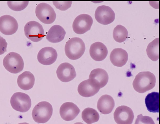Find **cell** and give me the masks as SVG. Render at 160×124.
Returning a JSON list of instances; mask_svg holds the SVG:
<instances>
[{"label":"cell","mask_w":160,"mask_h":124,"mask_svg":"<svg viewBox=\"0 0 160 124\" xmlns=\"http://www.w3.org/2000/svg\"><path fill=\"white\" fill-rule=\"evenodd\" d=\"M156 82V77L153 73L149 71H143L136 75L132 85L136 91L143 93L152 89L155 86Z\"/></svg>","instance_id":"6da1fadb"},{"label":"cell","mask_w":160,"mask_h":124,"mask_svg":"<svg viewBox=\"0 0 160 124\" xmlns=\"http://www.w3.org/2000/svg\"><path fill=\"white\" fill-rule=\"evenodd\" d=\"M85 50V44L80 38L74 37L66 42L65 52L67 57L70 59L76 60L80 58Z\"/></svg>","instance_id":"7a4b0ae2"},{"label":"cell","mask_w":160,"mask_h":124,"mask_svg":"<svg viewBox=\"0 0 160 124\" xmlns=\"http://www.w3.org/2000/svg\"><path fill=\"white\" fill-rule=\"evenodd\" d=\"M53 112L52 105L46 101L39 102L34 107L32 116L34 121L39 123H44L51 118Z\"/></svg>","instance_id":"3957f363"},{"label":"cell","mask_w":160,"mask_h":124,"mask_svg":"<svg viewBox=\"0 0 160 124\" xmlns=\"http://www.w3.org/2000/svg\"><path fill=\"white\" fill-rule=\"evenodd\" d=\"M3 65L5 69L10 72L17 74L21 71L24 68L23 59L18 54L11 52L4 58Z\"/></svg>","instance_id":"277c9868"},{"label":"cell","mask_w":160,"mask_h":124,"mask_svg":"<svg viewBox=\"0 0 160 124\" xmlns=\"http://www.w3.org/2000/svg\"><path fill=\"white\" fill-rule=\"evenodd\" d=\"M10 103L15 110L21 112L28 111L31 106V101L29 96L21 92L14 93L10 99Z\"/></svg>","instance_id":"5b68a950"},{"label":"cell","mask_w":160,"mask_h":124,"mask_svg":"<svg viewBox=\"0 0 160 124\" xmlns=\"http://www.w3.org/2000/svg\"><path fill=\"white\" fill-rule=\"evenodd\" d=\"M35 13L40 21L46 24L52 23L56 18V14L53 8L45 3H41L37 5Z\"/></svg>","instance_id":"8992f818"},{"label":"cell","mask_w":160,"mask_h":124,"mask_svg":"<svg viewBox=\"0 0 160 124\" xmlns=\"http://www.w3.org/2000/svg\"><path fill=\"white\" fill-rule=\"evenodd\" d=\"M24 32L26 37L34 42L40 41L45 36L42 25L34 21H29L26 24Z\"/></svg>","instance_id":"52a82bcc"},{"label":"cell","mask_w":160,"mask_h":124,"mask_svg":"<svg viewBox=\"0 0 160 124\" xmlns=\"http://www.w3.org/2000/svg\"><path fill=\"white\" fill-rule=\"evenodd\" d=\"M92 23L93 19L90 15L81 14L75 19L72 23V28L76 33L83 34L90 29Z\"/></svg>","instance_id":"ba28073f"},{"label":"cell","mask_w":160,"mask_h":124,"mask_svg":"<svg viewBox=\"0 0 160 124\" xmlns=\"http://www.w3.org/2000/svg\"><path fill=\"white\" fill-rule=\"evenodd\" d=\"M100 87L95 80L89 78L81 82L78 85V90L81 96L88 97L93 96L99 91Z\"/></svg>","instance_id":"9c48e42d"},{"label":"cell","mask_w":160,"mask_h":124,"mask_svg":"<svg viewBox=\"0 0 160 124\" xmlns=\"http://www.w3.org/2000/svg\"><path fill=\"white\" fill-rule=\"evenodd\" d=\"M113 116L115 121L118 124H132L134 118L132 110L126 106L118 107L114 112Z\"/></svg>","instance_id":"30bf717a"},{"label":"cell","mask_w":160,"mask_h":124,"mask_svg":"<svg viewBox=\"0 0 160 124\" xmlns=\"http://www.w3.org/2000/svg\"><path fill=\"white\" fill-rule=\"evenodd\" d=\"M95 17L99 23L103 25H107L112 23L114 20L115 14L109 7L102 5L99 6L96 9Z\"/></svg>","instance_id":"8fae6325"},{"label":"cell","mask_w":160,"mask_h":124,"mask_svg":"<svg viewBox=\"0 0 160 124\" xmlns=\"http://www.w3.org/2000/svg\"><path fill=\"white\" fill-rule=\"evenodd\" d=\"M18 24L16 19L9 15L0 17V31L6 35L13 34L17 31Z\"/></svg>","instance_id":"7c38bea8"},{"label":"cell","mask_w":160,"mask_h":124,"mask_svg":"<svg viewBox=\"0 0 160 124\" xmlns=\"http://www.w3.org/2000/svg\"><path fill=\"white\" fill-rule=\"evenodd\" d=\"M56 73L59 79L64 82H68L73 80L76 76L74 67L68 63L61 64L58 67Z\"/></svg>","instance_id":"4fadbf2b"},{"label":"cell","mask_w":160,"mask_h":124,"mask_svg":"<svg viewBox=\"0 0 160 124\" xmlns=\"http://www.w3.org/2000/svg\"><path fill=\"white\" fill-rule=\"evenodd\" d=\"M58 56L56 50L50 47L42 48L38 53L37 59L38 62L44 65H49L56 60Z\"/></svg>","instance_id":"5bb4252c"},{"label":"cell","mask_w":160,"mask_h":124,"mask_svg":"<svg viewBox=\"0 0 160 124\" xmlns=\"http://www.w3.org/2000/svg\"><path fill=\"white\" fill-rule=\"evenodd\" d=\"M80 111L78 106L72 102H66L61 106L59 113L61 118L66 121L73 120L78 115Z\"/></svg>","instance_id":"9a60e30c"},{"label":"cell","mask_w":160,"mask_h":124,"mask_svg":"<svg viewBox=\"0 0 160 124\" xmlns=\"http://www.w3.org/2000/svg\"><path fill=\"white\" fill-rule=\"evenodd\" d=\"M89 53L93 59L99 61L106 58L108 54V50L107 47L103 44L100 42H97L91 45Z\"/></svg>","instance_id":"2e32d148"},{"label":"cell","mask_w":160,"mask_h":124,"mask_svg":"<svg viewBox=\"0 0 160 124\" xmlns=\"http://www.w3.org/2000/svg\"><path fill=\"white\" fill-rule=\"evenodd\" d=\"M128 57L126 51L121 48L114 49L110 56L111 63L114 65L118 67H122L126 64Z\"/></svg>","instance_id":"e0dca14e"},{"label":"cell","mask_w":160,"mask_h":124,"mask_svg":"<svg viewBox=\"0 0 160 124\" xmlns=\"http://www.w3.org/2000/svg\"><path fill=\"white\" fill-rule=\"evenodd\" d=\"M114 106V101L113 98L109 95H105L99 98L97 107L101 113L108 114L112 111Z\"/></svg>","instance_id":"ac0fdd59"},{"label":"cell","mask_w":160,"mask_h":124,"mask_svg":"<svg viewBox=\"0 0 160 124\" xmlns=\"http://www.w3.org/2000/svg\"><path fill=\"white\" fill-rule=\"evenodd\" d=\"M65 34L66 32L62 26L55 25L52 26L48 31L46 39L51 43H58L64 39Z\"/></svg>","instance_id":"d6986e66"},{"label":"cell","mask_w":160,"mask_h":124,"mask_svg":"<svg viewBox=\"0 0 160 124\" xmlns=\"http://www.w3.org/2000/svg\"><path fill=\"white\" fill-rule=\"evenodd\" d=\"M35 77L30 71H25L19 75L17 82L18 86L24 90H28L33 87L35 82Z\"/></svg>","instance_id":"ffe728a7"},{"label":"cell","mask_w":160,"mask_h":124,"mask_svg":"<svg viewBox=\"0 0 160 124\" xmlns=\"http://www.w3.org/2000/svg\"><path fill=\"white\" fill-rule=\"evenodd\" d=\"M96 81L99 84L100 88L105 86L108 82V76L107 72L101 68H97L92 70L89 78Z\"/></svg>","instance_id":"44dd1931"},{"label":"cell","mask_w":160,"mask_h":124,"mask_svg":"<svg viewBox=\"0 0 160 124\" xmlns=\"http://www.w3.org/2000/svg\"><path fill=\"white\" fill-rule=\"evenodd\" d=\"M146 106L150 112H159V93L156 92L149 93L145 99Z\"/></svg>","instance_id":"7402d4cb"},{"label":"cell","mask_w":160,"mask_h":124,"mask_svg":"<svg viewBox=\"0 0 160 124\" xmlns=\"http://www.w3.org/2000/svg\"><path fill=\"white\" fill-rule=\"evenodd\" d=\"M82 117L83 121L86 123L91 124L99 120V115L96 110L88 107L82 111Z\"/></svg>","instance_id":"603a6c76"},{"label":"cell","mask_w":160,"mask_h":124,"mask_svg":"<svg viewBox=\"0 0 160 124\" xmlns=\"http://www.w3.org/2000/svg\"><path fill=\"white\" fill-rule=\"evenodd\" d=\"M148 57L153 61L159 59V38H157L148 44L146 50Z\"/></svg>","instance_id":"cb8c5ba5"},{"label":"cell","mask_w":160,"mask_h":124,"mask_svg":"<svg viewBox=\"0 0 160 124\" xmlns=\"http://www.w3.org/2000/svg\"><path fill=\"white\" fill-rule=\"evenodd\" d=\"M128 32L123 26L118 25L114 29L113 36L116 42L122 43L128 37Z\"/></svg>","instance_id":"d4e9b609"},{"label":"cell","mask_w":160,"mask_h":124,"mask_svg":"<svg viewBox=\"0 0 160 124\" xmlns=\"http://www.w3.org/2000/svg\"><path fill=\"white\" fill-rule=\"evenodd\" d=\"M28 1H8V5L12 10L19 11L23 10L28 6Z\"/></svg>","instance_id":"484cf974"},{"label":"cell","mask_w":160,"mask_h":124,"mask_svg":"<svg viewBox=\"0 0 160 124\" xmlns=\"http://www.w3.org/2000/svg\"><path fill=\"white\" fill-rule=\"evenodd\" d=\"M135 124H155V123L151 117L140 114L138 116Z\"/></svg>","instance_id":"4316f807"},{"label":"cell","mask_w":160,"mask_h":124,"mask_svg":"<svg viewBox=\"0 0 160 124\" xmlns=\"http://www.w3.org/2000/svg\"><path fill=\"white\" fill-rule=\"evenodd\" d=\"M72 2V1H53V3L55 7L61 10H66L70 8Z\"/></svg>","instance_id":"83f0119b"},{"label":"cell","mask_w":160,"mask_h":124,"mask_svg":"<svg viewBox=\"0 0 160 124\" xmlns=\"http://www.w3.org/2000/svg\"><path fill=\"white\" fill-rule=\"evenodd\" d=\"M7 44L5 39L0 36V55L7 51Z\"/></svg>","instance_id":"f1b7e54d"},{"label":"cell","mask_w":160,"mask_h":124,"mask_svg":"<svg viewBox=\"0 0 160 124\" xmlns=\"http://www.w3.org/2000/svg\"><path fill=\"white\" fill-rule=\"evenodd\" d=\"M74 124H84L82 122H77L75 123Z\"/></svg>","instance_id":"f546056e"},{"label":"cell","mask_w":160,"mask_h":124,"mask_svg":"<svg viewBox=\"0 0 160 124\" xmlns=\"http://www.w3.org/2000/svg\"><path fill=\"white\" fill-rule=\"evenodd\" d=\"M18 124H29L26 123V122H22V123H20Z\"/></svg>","instance_id":"4dcf8cb0"}]
</instances>
